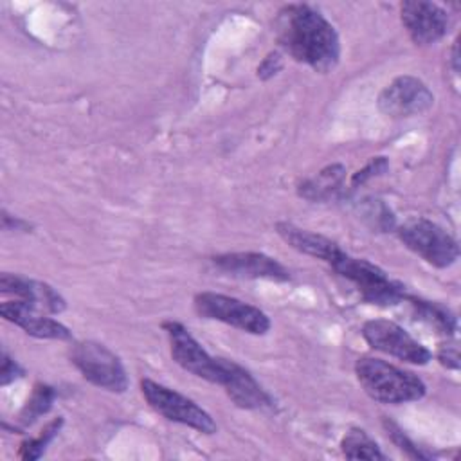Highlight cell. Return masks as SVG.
<instances>
[{
    "instance_id": "1",
    "label": "cell",
    "mask_w": 461,
    "mask_h": 461,
    "mask_svg": "<svg viewBox=\"0 0 461 461\" xmlns=\"http://www.w3.org/2000/svg\"><path fill=\"white\" fill-rule=\"evenodd\" d=\"M274 31L279 45L299 63L326 74L339 65L340 40L335 27L306 4H288L277 11Z\"/></svg>"
},
{
    "instance_id": "2",
    "label": "cell",
    "mask_w": 461,
    "mask_h": 461,
    "mask_svg": "<svg viewBox=\"0 0 461 461\" xmlns=\"http://www.w3.org/2000/svg\"><path fill=\"white\" fill-rule=\"evenodd\" d=\"M355 375L366 394L380 403L416 402L427 393L420 376L376 357H360L355 362Z\"/></svg>"
},
{
    "instance_id": "3",
    "label": "cell",
    "mask_w": 461,
    "mask_h": 461,
    "mask_svg": "<svg viewBox=\"0 0 461 461\" xmlns=\"http://www.w3.org/2000/svg\"><path fill=\"white\" fill-rule=\"evenodd\" d=\"M330 267L358 290L362 301L376 306H393L405 299V290L400 283L393 281L380 267L364 259L353 258L340 250Z\"/></svg>"
},
{
    "instance_id": "4",
    "label": "cell",
    "mask_w": 461,
    "mask_h": 461,
    "mask_svg": "<svg viewBox=\"0 0 461 461\" xmlns=\"http://www.w3.org/2000/svg\"><path fill=\"white\" fill-rule=\"evenodd\" d=\"M398 238L402 243L425 259L429 265L438 268H447L456 263L459 256V247L456 238L445 230L441 225L425 220L412 218L398 227Z\"/></svg>"
},
{
    "instance_id": "5",
    "label": "cell",
    "mask_w": 461,
    "mask_h": 461,
    "mask_svg": "<svg viewBox=\"0 0 461 461\" xmlns=\"http://www.w3.org/2000/svg\"><path fill=\"white\" fill-rule=\"evenodd\" d=\"M70 362L95 387L110 393H124L128 389V375L121 358L101 342H76L70 349Z\"/></svg>"
},
{
    "instance_id": "6",
    "label": "cell",
    "mask_w": 461,
    "mask_h": 461,
    "mask_svg": "<svg viewBox=\"0 0 461 461\" xmlns=\"http://www.w3.org/2000/svg\"><path fill=\"white\" fill-rule=\"evenodd\" d=\"M140 393L148 405L169 421L187 425L203 434H214L218 429L216 421L205 409H202L194 400L180 394L171 387H166L149 378H142Z\"/></svg>"
},
{
    "instance_id": "7",
    "label": "cell",
    "mask_w": 461,
    "mask_h": 461,
    "mask_svg": "<svg viewBox=\"0 0 461 461\" xmlns=\"http://www.w3.org/2000/svg\"><path fill=\"white\" fill-rule=\"evenodd\" d=\"M193 304L200 317L229 324L250 335H265L270 330V319L265 312L230 295L200 292L194 295Z\"/></svg>"
},
{
    "instance_id": "8",
    "label": "cell",
    "mask_w": 461,
    "mask_h": 461,
    "mask_svg": "<svg viewBox=\"0 0 461 461\" xmlns=\"http://www.w3.org/2000/svg\"><path fill=\"white\" fill-rule=\"evenodd\" d=\"M162 328L169 339L171 357L184 371L211 384H223L225 358L211 357L187 328L176 321H164Z\"/></svg>"
},
{
    "instance_id": "9",
    "label": "cell",
    "mask_w": 461,
    "mask_h": 461,
    "mask_svg": "<svg viewBox=\"0 0 461 461\" xmlns=\"http://www.w3.org/2000/svg\"><path fill=\"white\" fill-rule=\"evenodd\" d=\"M362 337L373 349L407 364L425 366L432 358V353L421 342L411 337L400 324L387 319H371L364 322Z\"/></svg>"
},
{
    "instance_id": "10",
    "label": "cell",
    "mask_w": 461,
    "mask_h": 461,
    "mask_svg": "<svg viewBox=\"0 0 461 461\" xmlns=\"http://www.w3.org/2000/svg\"><path fill=\"white\" fill-rule=\"evenodd\" d=\"M434 103V94L414 76L394 77L378 95V108L389 117H411L427 112Z\"/></svg>"
},
{
    "instance_id": "11",
    "label": "cell",
    "mask_w": 461,
    "mask_h": 461,
    "mask_svg": "<svg viewBox=\"0 0 461 461\" xmlns=\"http://www.w3.org/2000/svg\"><path fill=\"white\" fill-rule=\"evenodd\" d=\"M400 16L405 31L416 45H432L439 41L448 31V13L434 4L423 0H405L400 4Z\"/></svg>"
},
{
    "instance_id": "12",
    "label": "cell",
    "mask_w": 461,
    "mask_h": 461,
    "mask_svg": "<svg viewBox=\"0 0 461 461\" xmlns=\"http://www.w3.org/2000/svg\"><path fill=\"white\" fill-rule=\"evenodd\" d=\"M212 265L232 277L288 281L290 272L274 258L263 252H227L212 258Z\"/></svg>"
},
{
    "instance_id": "13",
    "label": "cell",
    "mask_w": 461,
    "mask_h": 461,
    "mask_svg": "<svg viewBox=\"0 0 461 461\" xmlns=\"http://www.w3.org/2000/svg\"><path fill=\"white\" fill-rule=\"evenodd\" d=\"M0 292L2 295H13L14 301H22L41 313H61L65 310L63 297L52 286L18 274L4 272L0 276Z\"/></svg>"
},
{
    "instance_id": "14",
    "label": "cell",
    "mask_w": 461,
    "mask_h": 461,
    "mask_svg": "<svg viewBox=\"0 0 461 461\" xmlns=\"http://www.w3.org/2000/svg\"><path fill=\"white\" fill-rule=\"evenodd\" d=\"M0 313L5 321L14 322L25 333L38 339H52V340H70L72 333L61 322L47 317L45 313L34 310L32 306L22 301H4L0 304Z\"/></svg>"
},
{
    "instance_id": "15",
    "label": "cell",
    "mask_w": 461,
    "mask_h": 461,
    "mask_svg": "<svg viewBox=\"0 0 461 461\" xmlns=\"http://www.w3.org/2000/svg\"><path fill=\"white\" fill-rule=\"evenodd\" d=\"M221 387L234 405L241 409H263L272 405L270 396L258 384V380L234 360L225 358V378Z\"/></svg>"
},
{
    "instance_id": "16",
    "label": "cell",
    "mask_w": 461,
    "mask_h": 461,
    "mask_svg": "<svg viewBox=\"0 0 461 461\" xmlns=\"http://www.w3.org/2000/svg\"><path fill=\"white\" fill-rule=\"evenodd\" d=\"M276 232L281 236V240L285 243H288L297 252L317 258L321 261H326L328 265L342 250L333 240H330L322 234L301 229V227H297L290 221H277L276 223Z\"/></svg>"
},
{
    "instance_id": "17",
    "label": "cell",
    "mask_w": 461,
    "mask_h": 461,
    "mask_svg": "<svg viewBox=\"0 0 461 461\" xmlns=\"http://www.w3.org/2000/svg\"><path fill=\"white\" fill-rule=\"evenodd\" d=\"M344 178H346V167L342 164H330L324 169H321L315 176L299 184L297 193L306 200L322 202L335 196L340 191Z\"/></svg>"
},
{
    "instance_id": "18",
    "label": "cell",
    "mask_w": 461,
    "mask_h": 461,
    "mask_svg": "<svg viewBox=\"0 0 461 461\" xmlns=\"http://www.w3.org/2000/svg\"><path fill=\"white\" fill-rule=\"evenodd\" d=\"M403 301H409L412 310H414V317L423 321L425 324L432 326L438 333L445 335V337H452L456 331V317L441 304L438 303H430L420 297H412V295H405Z\"/></svg>"
},
{
    "instance_id": "19",
    "label": "cell",
    "mask_w": 461,
    "mask_h": 461,
    "mask_svg": "<svg viewBox=\"0 0 461 461\" xmlns=\"http://www.w3.org/2000/svg\"><path fill=\"white\" fill-rule=\"evenodd\" d=\"M340 450L348 459H385L376 441L362 429H349L340 441Z\"/></svg>"
},
{
    "instance_id": "20",
    "label": "cell",
    "mask_w": 461,
    "mask_h": 461,
    "mask_svg": "<svg viewBox=\"0 0 461 461\" xmlns=\"http://www.w3.org/2000/svg\"><path fill=\"white\" fill-rule=\"evenodd\" d=\"M54 389L50 385H45V384H36L34 385V391L31 394V398L27 400L25 407L22 409L18 420L22 425H31L34 420H38L41 414H45L52 402H54Z\"/></svg>"
},
{
    "instance_id": "21",
    "label": "cell",
    "mask_w": 461,
    "mask_h": 461,
    "mask_svg": "<svg viewBox=\"0 0 461 461\" xmlns=\"http://www.w3.org/2000/svg\"><path fill=\"white\" fill-rule=\"evenodd\" d=\"M61 425H63V418H54L52 421H49L47 427L40 432L38 438L27 439L25 443H22V447H20V457H22V459H29V461L41 457V454L45 452L47 445H49V443L54 439V436L59 432Z\"/></svg>"
},
{
    "instance_id": "22",
    "label": "cell",
    "mask_w": 461,
    "mask_h": 461,
    "mask_svg": "<svg viewBox=\"0 0 461 461\" xmlns=\"http://www.w3.org/2000/svg\"><path fill=\"white\" fill-rule=\"evenodd\" d=\"M384 427H385L387 436L391 438V441H393L402 452H405L409 457H414V459H429V456L423 454V452L403 434V430H402L396 423H393V421H389V420L385 418V420H384Z\"/></svg>"
},
{
    "instance_id": "23",
    "label": "cell",
    "mask_w": 461,
    "mask_h": 461,
    "mask_svg": "<svg viewBox=\"0 0 461 461\" xmlns=\"http://www.w3.org/2000/svg\"><path fill=\"white\" fill-rule=\"evenodd\" d=\"M387 167H389V162H387L385 157H375V158H371L362 169H358L357 173H353V176H351V189H355V187L366 184V182H367L369 178H373V176H378V175L385 173Z\"/></svg>"
},
{
    "instance_id": "24",
    "label": "cell",
    "mask_w": 461,
    "mask_h": 461,
    "mask_svg": "<svg viewBox=\"0 0 461 461\" xmlns=\"http://www.w3.org/2000/svg\"><path fill=\"white\" fill-rule=\"evenodd\" d=\"M23 375V369L14 362L7 351H2V364H0V385H7L20 378Z\"/></svg>"
},
{
    "instance_id": "25",
    "label": "cell",
    "mask_w": 461,
    "mask_h": 461,
    "mask_svg": "<svg viewBox=\"0 0 461 461\" xmlns=\"http://www.w3.org/2000/svg\"><path fill=\"white\" fill-rule=\"evenodd\" d=\"M438 360L441 366L448 367V369H457L459 367V351L456 344L445 342L439 346L438 349Z\"/></svg>"
},
{
    "instance_id": "26",
    "label": "cell",
    "mask_w": 461,
    "mask_h": 461,
    "mask_svg": "<svg viewBox=\"0 0 461 461\" xmlns=\"http://www.w3.org/2000/svg\"><path fill=\"white\" fill-rule=\"evenodd\" d=\"M281 67H283L281 54H279V52H270V54L263 59V63L258 67V76H259L261 79H268V77H272L274 74H277V72L281 70Z\"/></svg>"
},
{
    "instance_id": "27",
    "label": "cell",
    "mask_w": 461,
    "mask_h": 461,
    "mask_svg": "<svg viewBox=\"0 0 461 461\" xmlns=\"http://www.w3.org/2000/svg\"><path fill=\"white\" fill-rule=\"evenodd\" d=\"M457 41L454 43V49H452V61H454V70H456V74H457V70H459V65H457Z\"/></svg>"
}]
</instances>
